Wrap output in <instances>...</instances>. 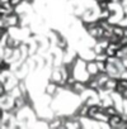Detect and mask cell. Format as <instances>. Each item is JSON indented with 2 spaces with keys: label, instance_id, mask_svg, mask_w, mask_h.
<instances>
[{
  "label": "cell",
  "instance_id": "7a4b0ae2",
  "mask_svg": "<svg viewBox=\"0 0 127 129\" xmlns=\"http://www.w3.org/2000/svg\"><path fill=\"white\" fill-rule=\"evenodd\" d=\"M104 111H105V113H107V114H108L109 116H112V115H116V114H117V111H116V110H114V108H112V106L107 108V109H105Z\"/></svg>",
  "mask_w": 127,
  "mask_h": 129
},
{
  "label": "cell",
  "instance_id": "3957f363",
  "mask_svg": "<svg viewBox=\"0 0 127 129\" xmlns=\"http://www.w3.org/2000/svg\"><path fill=\"white\" fill-rule=\"evenodd\" d=\"M97 66H98V70L99 71H102V72H104L105 71V62H97Z\"/></svg>",
  "mask_w": 127,
  "mask_h": 129
},
{
  "label": "cell",
  "instance_id": "ba28073f",
  "mask_svg": "<svg viewBox=\"0 0 127 129\" xmlns=\"http://www.w3.org/2000/svg\"><path fill=\"white\" fill-rule=\"evenodd\" d=\"M7 3H10V0H2V4H7Z\"/></svg>",
  "mask_w": 127,
  "mask_h": 129
},
{
  "label": "cell",
  "instance_id": "8992f818",
  "mask_svg": "<svg viewBox=\"0 0 127 129\" xmlns=\"http://www.w3.org/2000/svg\"><path fill=\"white\" fill-rule=\"evenodd\" d=\"M47 89H48V90H47V92H48V94H51L52 91H55V89H56V86H55V85H50V86H48Z\"/></svg>",
  "mask_w": 127,
  "mask_h": 129
},
{
  "label": "cell",
  "instance_id": "52a82bcc",
  "mask_svg": "<svg viewBox=\"0 0 127 129\" xmlns=\"http://www.w3.org/2000/svg\"><path fill=\"white\" fill-rule=\"evenodd\" d=\"M20 2H22V0H10V4H12L13 7H15V5H18Z\"/></svg>",
  "mask_w": 127,
  "mask_h": 129
},
{
  "label": "cell",
  "instance_id": "277c9868",
  "mask_svg": "<svg viewBox=\"0 0 127 129\" xmlns=\"http://www.w3.org/2000/svg\"><path fill=\"white\" fill-rule=\"evenodd\" d=\"M113 33L117 34V36H119V37H123V29H121V28H118V27L113 28Z\"/></svg>",
  "mask_w": 127,
  "mask_h": 129
},
{
  "label": "cell",
  "instance_id": "6da1fadb",
  "mask_svg": "<svg viewBox=\"0 0 127 129\" xmlns=\"http://www.w3.org/2000/svg\"><path fill=\"white\" fill-rule=\"evenodd\" d=\"M122 121H123V119L116 114V115H112V116L109 118V121H108V123H109L111 126H119V125L122 124Z\"/></svg>",
  "mask_w": 127,
  "mask_h": 129
},
{
  "label": "cell",
  "instance_id": "9c48e42d",
  "mask_svg": "<svg viewBox=\"0 0 127 129\" xmlns=\"http://www.w3.org/2000/svg\"><path fill=\"white\" fill-rule=\"evenodd\" d=\"M97 2H102V0H97Z\"/></svg>",
  "mask_w": 127,
  "mask_h": 129
},
{
  "label": "cell",
  "instance_id": "5b68a950",
  "mask_svg": "<svg viewBox=\"0 0 127 129\" xmlns=\"http://www.w3.org/2000/svg\"><path fill=\"white\" fill-rule=\"evenodd\" d=\"M74 87H75V91H76V92H81V91L84 90V86L80 85V84H76V82L74 84Z\"/></svg>",
  "mask_w": 127,
  "mask_h": 129
}]
</instances>
